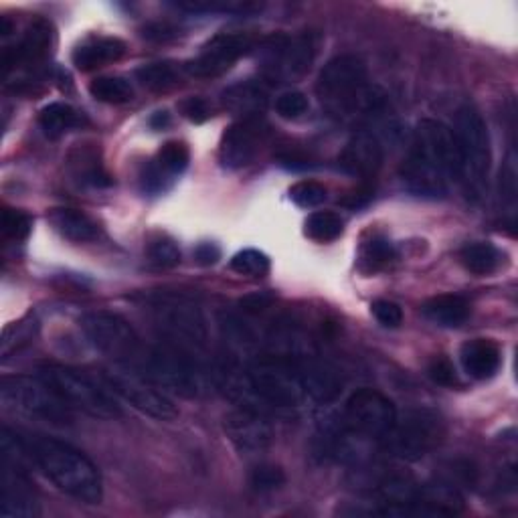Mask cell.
<instances>
[{"label":"cell","mask_w":518,"mask_h":518,"mask_svg":"<svg viewBox=\"0 0 518 518\" xmlns=\"http://www.w3.org/2000/svg\"><path fill=\"white\" fill-rule=\"evenodd\" d=\"M401 181L413 195L444 197L458 181L452 128L438 120H421L413 132L409 154L401 166Z\"/></svg>","instance_id":"1"},{"label":"cell","mask_w":518,"mask_h":518,"mask_svg":"<svg viewBox=\"0 0 518 518\" xmlns=\"http://www.w3.org/2000/svg\"><path fill=\"white\" fill-rule=\"evenodd\" d=\"M27 460L67 496L83 504H100L104 482L98 466L77 448L47 436H21Z\"/></svg>","instance_id":"2"},{"label":"cell","mask_w":518,"mask_h":518,"mask_svg":"<svg viewBox=\"0 0 518 518\" xmlns=\"http://www.w3.org/2000/svg\"><path fill=\"white\" fill-rule=\"evenodd\" d=\"M320 104L338 118L347 116H373L385 104L379 88L367 83V65L357 55H338L330 59L316 83Z\"/></svg>","instance_id":"3"},{"label":"cell","mask_w":518,"mask_h":518,"mask_svg":"<svg viewBox=\"0 0 518 518\" xmlns=\"http://www.w3.org/2000/svg\"><path fill=\"white\" fill-rule=\"evenodd\" d=\"M132 369L152 381L158 389L187 399L205 395L213 383L211 371L203 367L197 355L164 340L154 347H144Z\"/></svg>","instance_id":"4"},{"label":"cell","mask_w":518,"mask_h":518,"mask_svg":"<svg viewBox=\"0 0 518 518\" xmlns=\"http://www.w3.org/2000/svg\"><path fill=\"white\" fill-rule=\"evenodd\" d=\"M456 148V170L458 181L470 203H480L488 193L490 183V134L482 114L466 104L456 112L452 128Z\"/></svg>","instance_id":"5"},{"label":"cell","mask_w":518,"mask_h":518,"mask_svg":"<svg viewBox=\"0 0 518 518\" xmlns=\"http://www.w3.org/2000/svg\"><path fill=\"white\" fill-rule=\"evenodd\" d=\"M397 409L393 401L375 391V389H359L355 391L342 411V436L338 434L332 442L334 454L347 456L355 454V442H377L389 434L397 419Z\"/></svg>","instance_id":"6"},{"label":"cell","mask_w":518,"mask_h":518,"mask_svg":"<svg viewBox=\"0 0 518 518\" xmlns=\"http://www.w3.org/2000/svg\"><path fill=\"white\" fill-rule=\"evenodd\" d=\"M39 377L71 409L96 419H116L122 415V409L106 381H98L85 371L63 365H47L39 369Z\"/></svg>","instance_id":"7"},{"label":"cell","mask_w":518,"mask_h":518,"mask_svg":"<svg viewBox=\"0 0 518 518\" xmlns=\"http://www.w3.org/2000/svg\"><path fill=\"white\" fill-rule=\"evenodd\" d=\"M0 403L3 409L27 419L51 425H69L73 421L71 407L37 375H13L0 381Z\"/></svg>","instance_id":"8"},{"label":"cell","mask_w":518,"mask_h":518,"mask_svg":"<svg viewBox=\"0 0 518 518\" xmlns=\"http://www.w3.org/2000/svg\"><path fill=\"white\" fill-rule=\"evenodd\" d=\"M150 312L164 338V342L189 351L193 355L207 349L209 330L199 304L185 296H154L150 298Z\"/></svg>","instance_id":"9"},{"label":"cell","mask_w":518,"mask_h":518,"mask_svg":"<svg viewBox=\"0 0 518 518\" xmlns=\"http://www.w3.org/2000/svg\"><path fill=\"white\" fill-rule=\"evenodd\" d=\"M444 436L438 413L429 409H411L397 415L389 434L383 438V452L401 462H417L434 450Z\"/></svg>","instance_id":"10"},{"label":"cell","mask_w":518,"mask_h":518,"mask_svg":"<svg viewBox=\"0 0 518 518\" xmlns=\"http://www.w3.org/2000/svg\"><path fill=\"white\" fill-rule=\"evenodd\" d=\"M81 330L94 349L114 359V363L136 365L144 344L134 326L120 314L98 310L81 318Z\"/></svg>","instance_id":"11"},{"label":"cell","mask_w":518,"mask_h":518,"mask_svg":"<svg viewBox=\"0 0 518 518\" xmlns=\"http://www.w3.org/2000/svg\"><path fill=\"white\" fill-rule=\"evenodd\" d=\"M318 51L316 37L302 33L296 37L272 35L259 45L264 73L276 81H296L308 73Z\"/></svg>","instance_id":"12"},{"label":"cell","mask_w":518,"mask_h":518,"mask_svg":"<svg viewBox=\"0 0 518 518\" xmlns=\"http://www.w3.org/2000/svg\"><path fill=\"white\" fill-rule=\"evenodd\" d=\"M102 379L114 395L122 397L126 403L148 417H154L158 421H172L179 417V409L172 403V399L128 365L114 363V367L104 371Z\"/></svg>","instance_id":"13"},{"label":"cell","mask_w":518,"mask_h":518,"mask_svg":"<svg viewBox=\"0 0 518 518\" xmlns=\"http://www.w3.org/2000/svg\"><path fill=\"white\" fill-rule=\"evenodd\" d=\"M268 136V124L264 116H249L239 118L235 124H231L219 146V160L229 170H239L253 162L259 148H262L264 140Z\"/></svg>","instance_id":"14"},{"label":"cell","mask_w":518,"mask_h":518,"mask_svg":"<svg viewBox=\"0 0 518 518\" xmlns=\"http://www.w3.org/2000/svg\"><path fill=\"white\" fill-rule=\"evenodd\" d=\"M253 49V37L247 33H221L213 37L201 53L185 65L193 77H217L231 69L243 55Z\"/></svg>","instance_id":"15"},{"label":"cell","mask_w":518,"mask_h":518,"mask_svg":"<svg viewBox=\"0 0 518 518\" xmlns=\"http://www.w3.org/2000/svg\"><path fill=\"white\" fill-rule=\"evenodd\" d=\"M225 434L241 454H259L272 446L274 427L266 413L239 407L225 415Z\"/></svg>","instance_id":"16"},{"label":"cell","mask_w":518,"mask_h":518,"mask_svg":"<svg viewBox=\"0 0 518 518\" xmlns=\"http://www.w3.org/2000/svg\"><path fill=\"white\" fill-rule=\"evenodd\" d=\"M189 160H191V154L187 144L177 140L166 142L158 150V154L150 160V164L144 168V175H142L144 191L154 195L160 191H166L168 185L187 170Z\"/></svg>","instance_id":"17"},{"label":"cell","mask_w":518,"mask_h":518,"mask_svg":"<svg viewBox=\"0 0 518 518\" xmlns=\"http://www.w3.org/2000/svg\"><path fill=\"white\" fill-rule=\"evenodd\" d=\"M385 152L379 136L371 130H359L340 154V166L357 179H375Z\"/></svg>","instance_id":"18"},{"label":"cell","mask_w":518,"mask_h":518,"mask_svg":"<svg viewBox=\"0 0 518 518\" xmlns=\"http://www.w3.org/2000/svg\"><path fill=\"white\" fill-rule=\"evenodd\" d=\"M53 45H55L53 25L45 19H37L27 29L23 41L17 47L5 51L3 61H5L7 71H13L17 67H33L41 61H45L49 57Z\"/></svg>","instance_id":"19"},{"label":"cell","mask_w":518,"mask_h":518,"mask_svg":"<svg viewBox=\"0 0 518 518\" xmlns=\"http://www.w3.org/2000/svg\"><path fill=\"white\" fill-rule=\"evenodd\" d=\"M460 361L464 371L472 379L486 381L498 373L502 363V353L496 342L488 338H474V340H468L462 347Z\"/></svg>","instance_id":"20"},{"label":"cell","mask_w":518,"mask_h":518,"mask_svg":"<svg viewBox=\"0 0 518 518\" xmlns=\"http://www.w3.org/2000/svg\"><path fill=\"white\" fill-rule=\"evenodd\" d=\"M126 43L118 37H94L75 47L71 61L79 71H92L122 59Z\"/></svg>","instance_id":"21"},{"label":"cell","mask_w":518,"mask_h":518,"mask_svg":"<svg viewBox=\"0 0 518 518\" xmlns=\"http://www.w3.org/2000/svg\"><path fill=\"white\" fill-rule=\"evenodd\" d=\"M225 108L233 114H239L241 118L249 116H262L264 108L268 104V92L264 90L262 83L255 81H243L233 85L223 94Z\"/></svg>","instance_id":"22"},{"label":"cell","mask_w":518,"mask_h":518,"mask_svg":"<svg viewBox=\"0 0 518 518\" xmlns=\"http://www.w3.org/2000/svg\"><path fill=\"white\" fill-rule=\"evenodd\" d=\"M47 219L53 225V229L69 241L88 243L98 239L100 235L96 221L77 209H53L47 215Z\"/></svg>","instance_id":"23"},{"label":"cell","mask_w":518,"mask_h":518,"mask_svg":"<svg viewBox=\"0 0 518 518\" xmlns=\"http://www.w3.org/2000/svg\"><path fill=\"white\" fill-rule=\"evenodd\" d=\"M423 316L444 328H456L462 326L470 318V304L462 296H436L423 304L421 308Z\"/></svg>","instance_id":"24"},{"label":"cell","mask_w":518,"mask_h":518,"mask_svg":"<svg viewBox=\"0 0 518 518\" xmlns=\"http://www.w3.org/2000/svg\"><path fill=\"white\" fill-rule=\"evenodd\" d=\"M81 124V116L75 108L65 102H53L45 106L39 114V126L47 138H61L69 130Z\"/></svg>","instance_id":"25"},{"label":"cell","mask_w":518,"mask_h":518,"mask_svg":"<svg viewBox=\"0 0 518 518\" xmlns=\"http://www.w3.org/2000/svg\"><path fill=\"white\" fill-rule=\"evenodd\" d=\"M460 259L468 272L476 276H488L500 266L502 255L496 245L488 241H476V243H468L460 251Z\"/></svg>","instance_id":"26"},{"label":"cell","mask_w":518,"mask_h":518,"mask_svg":"<svg viewBox=\"0 0 518 518\" xmlns=\"http://www.w3.org/2000/svg\"><path fill=\"white\" fill-rule=\"evenodd\" d=\"M498 187H500L498 201H500L502 213L506 217V223L512 229L514 223H516V203H518V168H516V154H514V150L508 152V156H506V160L502 164Z\"/></svg>","instance_id":"27"},{"label":"cell","mask_w":518,"mask_h":518,"mask_svg":"<svg viewBox=\"0 0 518 518\" xmlns=\"http://www.w3.org/2000/svg\"><path fill=\"white\" fill-rule=\"evenodd\" d=\"M185 71V65H177V63H170V61H162V63H148L142 65L136 71L138 81L144 85L148 90L160 92V90H168L172 85H177L181 81Z\"/></svg>","instance_id":"28"},{"label":"cell","mask_w":518,"mask_h":518,"mask_svg":"<svg viewBox=\"0 0 518 518\" xmlns=\"http://www.w3.org/2000/svg\"><path fill=\"white\" fill-rule=\"evenodd\" d=\"M90 94L104 104H126L134 98V88L124 77H98L90 83Z\"/></svg>","instance_id":"29"},{"label":"cell","mask_w":518,"mask_h":518,"mask_svg":"<svg viewBox=\"0 0 518 518\" xmlns=\"http://www.w3.org/2000/svg\"><path fill=\"white\" fill-rule=\"evenodd\" d=\"M71 166H73L75 177L83 185H92V187H110L112 185L108 172L104 170L100 160L92 152H88V150L79 152L77 160L71 158Z\"/></svg>","instance_id":"30"},{"label":"cell","mask_w":518,"mask_h":518,"mask_svg":"<svg viewBox=\"0 0 518 518\" xmlns=\"http://www.w3.org/2000/svg\"><path fill=\"white\" fill-rule=\"evenodd\" d=\"M306 235L314 241H320V243H328V241H334L342 235L344 231V221L336 215V213H330V211H318V213H312L308 219H306Z\"/></svg>","instance_id":"31"},{"label":"cell","mask_w":518,"mask_h":518,"mask_svg":"<svg viewBox=\"0 0 518 518\" xmlns=\"http://www.w3.org/2000/svg\"><path fill=\"white\" fill-rule=\"evenodd\" d=\"M231 270L239 276L262 278L270 272V257L259 249H243L231 259Z\"/></svg>","instance_id":"32"},{"label":"cell","mask_w":518,"mask_h":518,"mask_svg":"<svg viewBox=\"0 0 518 518\" xmlns=\"http://www.w3.org/2000/svg\"><path fill=\"white\" fill-rule=\"evenodd\" d=\"M290 199L302 209H314L328 199V191L316 181H302L290 189Z\"/></svg>","instance_id":"33"},{"label":"cell","mask_w":518,"mask_h":518,"mask_svg":"<svg viewBox=\"0 0 518 518\" xmlns=\"http://www.w3.org/2000/svg\"><path fill=\"white\" fill-rule=\"evenodd\" d=\"M150 262L158 268H177L181 264V249L172 239H156L148 247Z\"/></svg>","instance_id":"34"},{"label":"cell","mask_w":518,"mask_h":518,"mask_svg":"<svg viewBox=\"0 0 518 518\" xmlns=\"http://www.w3.org/2000/svg\"><path fill=\"white\" fill-rule=\"evenodd\" d=\"M395 255L397 253H395L393 243L383 237H375L369 243H365V247H363V259L373 268L387 266L389 262H393Z\"/></svg>","instance_id":"35"},{"label":"cell","mask_w":518,"mask_h":518,"mask_svg":"<svg viewBox=\"0 0 518 518\" xmlns=\"http://www.w3.org/2000/svg\"><path fill=\"white\" fill-rule=\"evenodd\" d=\"M0 225H3L5 237L21 241V239H25V237L31 233L33 221H31V217H29L27 213L7 207V209L3 211V221H0Z\"/></svg>","instance_id":"36"},{"label":"cell","mask_w":518,"mask_h":518,"mask_svg":"<svg viewBox=\"0 0 518 518\" xmlns=\"http://www.w3.org/2000/svg\"><path fill=\"white\" fill-rule=\"evenodd\" d=\"M284 482H286V474L282 472V468L272 466V464L257 466L251 474V486L255 490H262V492L276 490V488L284 486Z\"/></svg>","instance_id":"37"},{"label":"cell","mask_w":518,"mask_h":518,"mask_svg":"<svg viewBox=\"0 0 518 518\" xmlns=\"http://www.w3.org/2000/svg\"><path fill=\"white\" fill-rule=\"evenodd\" d=\"M276 112L286 120H296L308 112V98L302 92H286L276 100Z\"/></svg>","instance_id":"38"},{"label":"cell","mask_w":518,"mask_h":518,"mask_svg":"<svg viewBox=\"0 0 518 518\" xmlns=\"http://www.w3.org/2000/svg\"><path fill=\"white\" fill-rule=\"evenodd\" d=\"M35 322H31V320H23V322H15L13 326H9L7 330H5V336H3V357H9L15 349H17V344H21V342H27L31 336H33V326Z\"/></svg>","instance_id":"39"},{"label":"cell","mask_w":518,"mask_h":518,"mask_svg":"<svg viewBox=\"0 0 518 518\" xmlns=\"http://www.w3.org/2000/svg\"><path fill=\"white\" fill-rule=\"evenodd\" d=\"M373 316L377 318V322L385 328H397L403 324V310L399 304L391 302V300H377L371 306Z\"/></svg>","instance_id":"40"},{"label":"cell","mask_w":518,"mask_h":518,"mask_svg":"<svg viewBox=\"0 0 518 518\" xmlns=\"http://www.w3.org/2000/svg\"><path fill=\"white\" fill-rule=\"evenodd\" d=\"M427 373H429V377L434 379L438 385H444V387H456V385H460L458 373H456L454 365H452L446 357H436L434 361H431Z\"/></svg>","instance_id":"41"},{"label":"cell","mask_w":518,"mask_h":518,"mask_svg":"<svg viewBox=\"0 0 518 518\" xmlns=\"http://www.w3.org/2000/svg\"><path fill=\"white\" fill-rule=\"evenodd\" d=\"M274 300L276 298L272 292H253L239 300V308L247 314H259V312L268 310L274 304Z\"/></svg>","instance_id":"42"},{"label":"cell","mask_w":518,"mask_h":518,"mask_svg":"<svg viewBox=\"0 0 518 518\" xmlns=\"http://www.w3.org/2000/svg\"><path fill=\"white\" fill-rule=\"evenodd\" d=\"M183 114L193 122H203L211 116L209 104L203 98H189L187 102H183Z\"/></svg>","instance_id":"43"},{"label":"cell","mask_w":518,"mask_h":518,"mask_svg":"<svg viewBox=\"0 0 518 518\" xmlns=\"http://www.w3.org/2000/svg\"><path fill=\"white\" fill-rule=\"evenodd\" d=\"M195 259L201 266H213L221 259V249L215 243H201L195 249Z\"/></svg>","instance_id":"44"},{"label":"cell","mask_w":518,"mask_h":518,"mask_svg":"<svg viewBox=\"0 0 518 518\" xmlns=\"http://www.w3.org/2000/svg\"><path fill=\"white\" fill-rule=\"evenodd\" d=\"M168 122H170L168 112H156V114L150 118V126H152L154 130H162Z\"/></svg>","instance_id":"45"}]
</instances>
